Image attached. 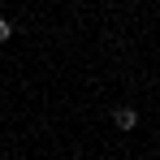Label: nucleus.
Segmentation results:
<instances>
[{
	"instance_id": "1",
	"label": "nucleus",
	"mask_w": 160,
	"mask_h": 160,
	"mask_svg": "<svg viewBox=\"0 0 160 160\" xmlns=\"http://www.w3.org/2000/svg\"><path fill=\"white\" fill-rule=\"evenodd\" d=\"M112 126H117V130H134V126H138V112H134L130 104L112 108Z\"/></svg>"
},
{
	"instance_id": "2",
	"label": "nucleus",
	"mask_w": 160,
	"mask_h": 160,
	"mask_svg": "<svg viewBox=\"0 0 160 160\" xmlns=\"http://www.w3.org/2000/svg\"><path fill=\"white\" fill-rule=\"evenodd\" d=\"M9 35H13V22H9V18H0V43H9Z\"/></svg>"
}]
</instances>
